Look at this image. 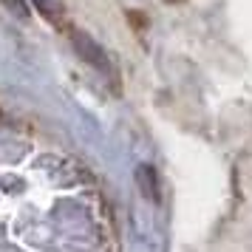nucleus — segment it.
<instances>
[{
    "mask_svg": "<svg viewBox=\"0 0 252 252\" xmlns=\"http://www.w3.org/2000/svg\"><path fill=\"white\" fill-rule=\"evenodd\" d=\"M71 40H74V48H77V54H80L88 65H94L96 71H102V74H111V60L108 54L102 51V46L88 37L85 32H71Z\"/></svg>",
    "mask_w": 252,
    "mask_h": 252,
    "instance_id": "nucleus-1",
    "label": "nucleus"
},
{
    "mask_svg": "<svg viewBox=\"0 0 252 252\" xmlns=\"http://www.w3.org/2000/svg\"><path fill=\"white\" fill-rule=\"evenodd\" d=\"M32 3H34L37 12L43 14V20H48V23L60 26L65 20V9H63V3H57V0H32Z\"/></svg>",
    "mask_w": 252,
    "mask_h": 252,
    "instance_id": "nucleus-2",
    "label": "nucleus"
},
{
    "mask_svg": "<svg viewBox=\"0 0 252 252\" xmlns=\"http://www.w3.org/2000/svg\"><path fill=\"white\" fill-rule=\"evenodd\" d=\"M139 184L148 190V195H156V173L150 167H139Z\"/></svg>",
    "mask_w": 252,
    "mask_h": 252,
    "instance_id": "nucleus-3",
    "label": "nucleus"
},
{
    "mask_svg": "<svg viewBox=\"0 0 252 252\" xmlns=\"http://www.w3.org/2000/svg\"><path fill=\"white\" fill-rule=\"evenodd\" d=\"M0 3H3V6H6L14 17H20V20H26V17H29V3H26V0H0Z\"/></svg>",
    "mask_w": 252,
    "mask_h": 252,
    "instance_id": "nucleus-4",
    "label": "nucleus"
}]
</instances>
